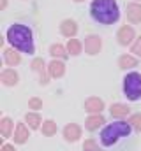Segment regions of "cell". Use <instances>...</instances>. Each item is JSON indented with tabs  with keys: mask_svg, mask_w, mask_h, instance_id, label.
<instances>
[{
	"mask_svg": "<svg viewBox=\"0 0 141 151\" xmlns=\"http://www.w3.org/2000/svg\"><path fill=\"white\" fill-rule=\"evenodd\" d=\"M90 16L99 25H115L120 19V7L116 0H92Z\"/></svg>",
	"mask_w": 141,
	"mask_h": 151,
	"instance_id": "2",
	"label": "cell"
},
{
	"mask_svg": "<svg viewBox=\"0 0 141 151\" xmlns=\"http://www.w3.org/2000/svg\"><path fill=\"white\" fill-rule=\"evenodd\" d=\"M83 151H102V150L99 148L97 141H94V139H86V141L83 142Z\"/></svg>",
	"mask_w": 141,
	"mask_h": 151,
	"instance_id": "24",
	"label": "cell"
},
{
	"mask_svg": "<svg viewBox=\"0 0 141 151\" xmlns=\"http://www.w3.org/2000/svg\"><path fill=\"white\" fill-rule=\"evenodd\" d=\"M4 60H5V65H9V67H16V65L21 63V55H20L18 49L9 47V49L4 51Z\"/></svg>",
	"mask_w": 141,
	"mask_h": 151,
	"instance_id": "13",
	"label": "cell"
},
{
	"mask_svg": "<svg viewBox=\"0 0 141 151\" xmlns=\"http://www.w3.org/2000/svg\"><path fill=\"white\" fill-rule=\"evenodd\" d=\"M41 132H42L44 137H53V135L58 132V125H57L53 119H46V121H42Z\"/></svg>",
	"mask_w": 141,
	"mask_h": 151,
	"instance_id": "21",
	"label": "cell"
},
{
	"mask_svg": "<svg viewBox=\"0 0 141 151\" xmlns=\"http://www.w3.org/2000/svg\"><path fill=\"white\" fill-rule=\"evenodd\" d=\"M85 111L88 114H102L104 111V102L99 97H90L85 100Z\"/></svg>",
	"mask_w": 141,
	"mask_h": 151,
	"instance_id": "7",
	"label": "cell"
},
{
	"mask_svg": "<svg viewBox=\"0 0 141 151\" xmlns=\"http://www.w3.org/2000/svg\"><path fill=\"white\" fill-rule=\"evenodd\" d=\"M0 151H16V146L14 144H2Z\"/></svg>",
	"mask_w": 141,
	"mask_h": 151,
	"instance_id": "29",
	"label": "cell"
},
{
	"mask_svg": "<svg viewBox=\"0 0 141 151\" xmlns=\"http://www.w3.org/2000/svg\"><path fill=\"white\" fill-rule=\"evenodd\" d=\"M104 123H106V119H104L102 114H88V116H86V121H85V128H86L88 132H95V130H99Z\"/></svg>",
	"mask_w": 141,
	"mask_h": 151,
	"instance_id": "10",
	"label": "cell"
},
{
	"mask_svg": "<svg viewBox=\"0 0 141 151\" xmlns=\"http://www.w3.org/2000/svg\"><path fill=\"white\" fill-rule=\"evenodd\" d=\"M101 46H102V42H101V39L97 35H90L85 40V49H86L88 55H97L101 51Z\"/></svg>",
	"mask_w": 141,
	"mask_h": 151,
	"instance_id": "15",
	"label": "cell"
},
{
	"mask_svg": "<svg viewBox=\"0 0 141 151\" xmlns=\"http://www.w3.org/2000/svg\"><path fill=\"white\" fill-rule=\"evenodd\" d=\"M81 132L83 130H81V127L78 123H67L64 127V130H62V135H64V139L67 142H78L81 139Z\"/></svg>",
	"mask_w": 141,
	"mask_h": 151,
	"instance_id": "5",
	"label": "cell"
},
{
	"mask_svg": "<svg viewBox=\"0 0 141 151\" xmlns=\"http://www.w3.org/2000/svg\"><path fill=\"white\" fill-rule=\"evenodd\" d=\"M48 72H49V76H51V79L62 77V76L65 74V63H64V60L53 58V60L48 63Z\"/></svg>",
	"mask_w": 141,
	"mask_h": 151,
	"instance_id": "8",
	"label": "cell"
},
{
	"mask_svg": "<svg viewBox=\"0 0 141 151\" xmlns=\"http://www.w3.org/2000/svg\"><path fill=\"white\" fill-rule=\"evenodd\" d=\"M132 127L129 121H124V119H118V121H113V123H108L104 128L101 130V142L102 146H113L116 144L122 137H129L132 134Z\"/></svg>",
	"mask_w": 141,
	"mask_h": 151,
	"instance_id": "3",
	"label": "cell"
},
{
	"mask_svg": "<svg viewBox=\"0 0 141 151\" xmlns=\"http://www.w3.org/2000/svg\"><path fill=\"white\" fill-rule=\"evenodd\" d=\"M136 2H140V0H136Z\"/></svg>",
	"mask_w": 141,
	"mask_h": 151,
	"instance_id": "31",
	"label": "cell"
},
{
	"mask_svg": "<svg viewBox=\"0 0 141 151\" xmlns=\"http://www.w3.org/2000/svg\"><path fill=\"white\" fill-rule=\"evenodd\" d=\"M14 128H16V125H14V121L9 116H4L0 119V135H2V139L12 137L14 135Z\"/></svg>",
	"mask_w": 141,
	"mask_h": 151,
	"instance_id": "11",
	"label": "cell"
},
{
	"mask_svg": "<svg viewBox=\"0 0 141 151\" xmlns=\"http://www.w3.org/2000/svg\"><path fill=\"white\" fill-rule=\"evenodd\" d=\"M60 32H62L64 37L72 39L74 35H76V32H78V25H76V21H74V19H65V21L62 23V27H60Z\"/></svg>",
	"mask_w": 141,
	"mask_h": 151,
	"instance_id": "18",
	"label": "cell"
},
{
	"mask_svg": "<svg viewBox=\"0 0 141 151\" xmlns=\"http://www.w3.org/2000/svg\"><path fill=\"white\" fill-rule=\"evenodd\" d=\"M122 90H124V95L129 102H140L141 100V74L138 70H131L124 76Z\"/></svg>",
	"mask_w": 141,
	"mask_h": 151,
	"instance_id": "4",
	"label": "cell"
},
{
	"mask_svg": "<svg viewBox=\"0 0 141 151\" xmlns=\"http://www.w3.org/2000/svg\"><path fill=\"white\" fill-rule=\"evenodd\" d=\"M134 39H136V32H134L132 27L124 25V27L118 30V44H122V46H129Z\"/></svg>",
	"mask_w": 141,
	"mask_h": 151,
	"instance_id": "9",
	"label": "cell"
},
{
	"mask_svg": "<svg viewBox=\"0 0 141 151\" xmlns=\"http://www.w3.org/2000/svg\"><path fill=\"white\" fill-rule=\"evenodd\" d=\"M44 60L42 58H34V62H32V70H35V72H42L44 70Z\"/></svg>",
	"mask_w": 141,
	"mask_h": 151,
	"instance_id": "27",
	"label": "cell"
},
{
	"mask_svg": "<svg viewBox=\"0 0 141 151\" xmlns=\"http://www.w3.org/2000/svg\"><path fill=\"white\" fill-rule=\"evenodd\" d=\"M131 51H132L134 56H140L141 58V37H136V40H134L132 46H131Z\"/></svg>",
	"mask_w": 141,
	"mask_h": 151,
	"instance_id": "26",
	"label": "cell"
},
{
	"mask_svg": "<svg viewBox=\"0 0 141 151\" xmlns=\"http://www.w3.org/2000/svg\"><path fill=\"white\" fill-rule=\"evenodd\" d=\"M129 106L127 104H122V102H116V104H111L109 106V114H111V118H115V119H124V118H127L129 116Z\"/></svg>",
	"mask_w": 141,
	"mask_h": 151,
	"instance_id": "12",
	"label": "cell"
},
{
	"mask_svg": "<svg viewBox=\"0 0 141 151\" xmlns=\"http://www.w3.org/2000/svg\"><path fill=\"white\" fill-rule=\"evenodd\" d=\"M5 39L11 44V47L18 49L20 53H27V55L35 53L34 32L30 27H27L23 23H12L5 32Z\"/></svg>",
	"mask_w": 141,
	"mask_h": 151,
	"instance_id": "1",
	"label": "cell"
},
{
	"mask_svg": "<svg viewBox=\"0 0 141 151\" xmlns=\"http://www.w3.org/2000/svg\"><path fill=\"white\" fill-rule=\"evenodd\" d=\"M49 55H51L53 58H57V60H67V56H70L69 51H67V47L62 46V44H53V46L49 47Z\"/></svg>",
	"mask_w": 141,
	"mask_h": 151,
	"instance_id": "20",
	"label": "cell"
},
{
	"mask_svg": "<svg viewBox=\"0 0 141 151\" xmlns=\"http://www.w3.org/2000/svg\"><path fill=\"white\" fill-rule=\"evenodd\" d=\"M28 107H30V111H41L42 109V100L39 97H32L28 100Z\"/></svg>",
	"mask_w": 141,
	"mask_h": 151,
	"instance_id": "25",
	"label": "cell"
},
{
	"mask_svg": "<svg viewBox=\"0 0 141 151\" xmlns=\"http://www.w3.org/2000/svg\"><path fill=\"white\" fill-rule=\"evenodd\" d=\"M127 19L131 23H140L141 21V5L138 2H132L127 5Z\"/></svg>",
	"mask_w": 141,
	"mask_h": 151,
	"instance_id": "17",
	"label": "cell"
},
{
	"mask_svg": "<svg viewBox=\"0 0 141 151\" xmlns=\"http://www.w3.org/2000/svg\"><path fill=\"white\" fill-rule=\"evenodd\" d=\"M25 123L28 125L30 130H39L42 127V118H41V114L37 113V111H30L25 116Z\"/></svg>",
	"mask_w": 141,
	"mask_h": 151,
	"instance_id": "16",
	"label": "cell"
},
{
	"mask_svg": "<svg viewBox=\"0 0 141 151\" xmlns=\"http://www.w3.org/2000/svg\"><path fill=\"white\" fill-rule=\"evenodd\" d=\"M138 65V58L132 56V55H122L118 58V67L124 69V70H129V69H134Z\"/></svg>",
	"mask_w": 141,
	"mask_h": 151,
	"instance_id": "19",
	"label": "cell"
},
{
	"mask_svg": "<svg viewBox=\"0 0 141 151\" xmlns=\"http://www.w3.org/2000/svg\"><path fill=\"white\" fill-rule=\"evenodd\" d=\"M65 47H67V51H69L70 56H78V55L83 51V44H81L78 39H74V37L69 39V42H67V46H65Z\"/></svg>",
	"mask_w": 141,
	"mask_h": 151,
	"instance_id": "22",
	"label": "cell"
},
{
	"mask_svg": "<svg viewBox=\"0 0 141 151\" xmlns=\"http://www.w3.org/2000/svg\"><path fill=\"white\" fill-rule=\"evenodd\" d=\"M74 2H83V0H74Z\"/></svg>",
	"mask_w": 141,
	"mask_h": 151,
	"instance_id": "30",
	"label": "cell"
},
{
	"mask_svg": "<svg viewBox=\"0 0 141 151\" xmlns=\"http://www.w3.org/2000/svg\"><path fill=\"white\" fill-rule=\"evenodd\" d=\"M39 76H41V79H39V83L42 84V86H46V84H49V72H46V70H42V72H39Z\"/></svg>",
	"mask_w": 141,
	"mask_h": 151,
	"instance_id": "28",
	"label": "cell"
},
{
	"mask_svg": "<svg viewBox=\"0 0 141 151\" xmlns=\"http://www.w3.org/2000/svg\"><path fill=\"white\" fill-rule=\"evenodd\" d=\"M129 123H131V127H132L136 132L141 134V113L131 114V116H129Z\"/></svg>",
	"mask_w": 141,
	"mask_h": 151,
	"instance_id": "23",
	"label": "cell"
},
{
	"mask_svg": "<svg viewBox=\"0 0 141 151\" xmlns=\"http://www.w3.org/2000/svg\"><path fill=\"white\" fill-rule=\"evenodd\" d=\"M28 137H30V130H28V125H27V123H16V128H14V135H12L14 142H16L18 146H21V144H25V142L28 141Z\"/></svg>",
	"mask_w": 141,
	"mask_h": 151,
	"instance_id": "6",
	"label": "cell"
},
{
	"mask_svg": "<svg viewBox=\"0 0 141 151\" xmlns=\"http://www.w3.org/2000/svg\"><path fill=\"white\" fill-rule=\"evenodd\" d=\"M18 81H20V76L14 70V67H9V69L2 70V84L14 86V84H18Z\"/></svg>",
	"mask_w": 141,
	"mask_h": 151,
	"instance_id": "14",
	"label": "cell"
}]
</instances>
